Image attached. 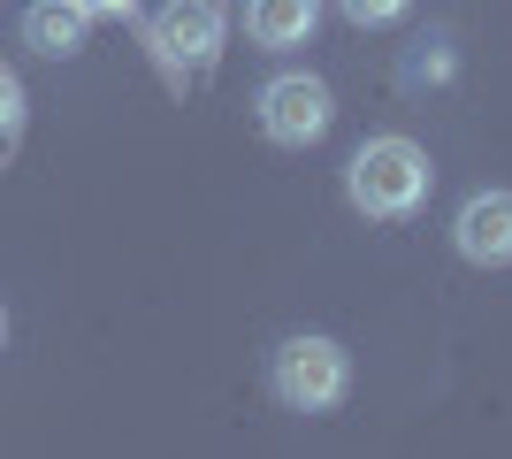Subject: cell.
<instances>
[{"mask_svg": "<svg viewBox=\"0 0 512 459\" xmlns=\"http://www.w3.org/2000/svg\"><path fill=\"white\" fill-rule=\"evenodd\" d=\"M268 391L291 406V414H329L352 391V352L337 337H283L276 360H268Z\"/></svg>", "mask_w": 512, "mask_h": 459, "instance_id": "2", "label": "cell"}, {"mask_svg": "<svg viewBox=\"0 0 512 459\" xmlns=\"http://www.w3.org/2000/svg\"><path fill=\"white\" fill-rule=\"evenodd\" d=\"M85 31H92V16L77 0H31V8H23V46L46 54V62H69V54L85 46Z\"/></svg>", "mask_w": 512, "mask_h": 459, "instance_id": "6", "label": "cell"}, {"mask_svg": "<svg viewBox=\"0 0 512 459\" xmlns=\"http://www.w3.org/2000/svg\"><path fill=\"white\" fill-rule=\"evenodd\" d=\"M428 184H436V169H428V153L413 146V138H367L352 161H344V199L360 207L367 222H398L413 215L428 199Z\"/></svg>", "mask_w": 512, "mask_h": 459, "instance_id": "1", "label": "cell"}, {"mask_svg": "<svg viewBox=\"0 0 512 459\" xmlns=\"http://www.w3.org/2000/svg\"><path fill=\"white\" fill-rule=\"evenodd\" d=\"M0 345H8V314H0Z\"/></svg>", "mask_w": 512, "mask_h": 459, "instance_id": "11", "label": "cell"}, {"mask_svg": "<svg viewBox=\"0 0 512 459\" xmlns=\"http://www.w3.org/2000/svg\"><path fill=\"white\" fill-rule=\"evenodd\" d=\"M16 123H23V85L8 77V69H0V138L16 131Z\"/></svg>", "mask_w": 512, "mask_h": 459, "instance_id": "9", "label": "cell"}, {"mask_svg": "<svg viewBox=\"0 0 512 459\" xmlns=\"http://www.w3.org/2000/svg\"><path fill=\"white\" fill-rule=\"evenodd\" d=\"M451 245L459 261L474 268H505L512 261V192H474L459 215H451Z\"/></svg>", "mask_w": 512, "mask_h": 459, "instance_id": "5", "label": "cell"}, {"mask_svg": "<svg viewBox=\"0 0 512 459\" xmlns=\"http://www.w3.org/2000/svg\"><path fill=\"white\" fill-rule=\"evenodd\" d=\"M77 8H85V16H92V23H123V16H130V8H138V0H77Z\"/></svg>", "mask_w": 512, "mask_h": 459, "instance_id": "10", "label": "cell"}, {"mask_svg": "<svg viewBox=\"0 0 512 459\" xmlns=\"http://www.w3.org/2000/svg\"><path fill=\"white\" fill-rule=\"evenodd\" d=\"M337 8H344L352 23H360V31H383V23H398V16H406V0H337Z\"/></svg>", "mask_w": 512, "mask_h": 459, "instance_id": "8", "label": "cell"}, {"mask_svg": "<svg viewBox=\"0 0 512 459\" xmlns=\"http://www.w3.org/2000/svg\"><path fill=\"white\" fill-rule=\"evenodd\" d=\"M146 46L169 69H207L222 54V8L214 0H161L146 23Z\"/></svg>", "mask_w": 512, "mask_h": 459, "instance_id": "4", "label": "cell"}, {"mask_svg": "<svg viewBox=\"0 0 512 459\" xmlns=\"http://www.w3.org/2000/svg\"><path fill=\"white\" fill-rule=\"evenodd\" d=\"M321 23V0H245V31H253V46H306Z\"/></svg>", "mask_w": 512, "mask_h": 459, "instance_id": "7", "label": "cell"}, {"mask_svg": "<svg viewBox=\"0 0 512 459\" xmlns=\"http://www.w3.org/2000/svg\"><path fill=\"white\" fill-rule=\"evenodd\" d=\"M329 123H337V100H329V85H321L314 69H291V77L260 85V131L276 138V146H314Z\"/></svg>", "mask_w": 512, "mask_h": 459, "instance_id": "3", "label": "cell"}]
</instances>
